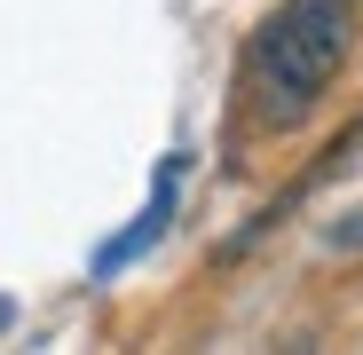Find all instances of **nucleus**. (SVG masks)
Listing matches in <instances>:
<instances>
[{
	"label": "nucleus",
	"mask_w": 363,
	"mask_h": 355,
	"mask_svg": "<svg viewBox=\"0 0 363 355\" xmlns=\"http://www.w3.org/2000/svg\"><path fill=\"white\" fill-rule=\"evenodd\" d=\"M347 64V0H284L253 32V95L269 127H300Z\"/></svg>",
	"instance_id": "f257e3e1"
},
{
	"label": "nucleus",
	"mask_w": 363,
	"mask_h": 355,
	"mask_svg": "<svg viewBox=\"0 0 363 355\" xmlns=\"http://www.w3.org/2000/svg\"><path fill=\"white\" fill-rule=\"evenodd\" d=\"M182 166H190V158H166L158 166V182H150V205L135 213V229H118L111 237V245H95V276H118V269H135L150 245H158V237H166V221H174V205H182Z\"/></svg>",
	"instance_id": "f03ea898"
},
{
	"label": "nucleus",
	"mask_w": 363,
	"mask_h": 355,
	"mask_svg": "<svg viewBox=\"0 0 363 355\" xmlns=\"http://www.w3.org/2000/svg\"><path fill=\"white\" fill-rule=\"evenodd\" d=\"M9 324H16V300H0V332H9Z\"/></svg>",
	"instance_id": "20e7f679"
},
{
	"label": "nucleus",
	"mask_w": 363,
	"mask_h": 355,
	"mask_svg": "<svg viewBox=\"0 0 363 355\" xmlns=\"http://www.w3.org/2000/svg\"><path fill=\"white\" fill-rule=\"evenodd\" d=\"M332 245H340V253H355V245H363V213H347V229H332Z\"/></svg>",
	"instance_id": "7ed1b4c3"
}]
</instances>
